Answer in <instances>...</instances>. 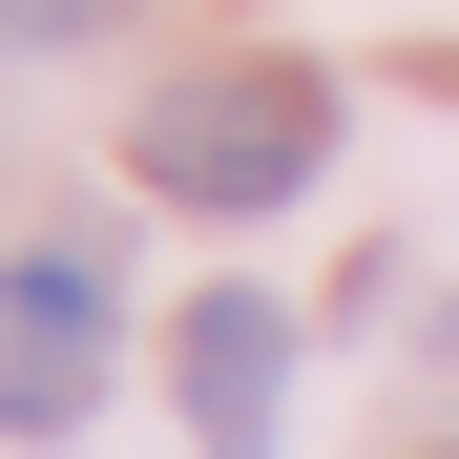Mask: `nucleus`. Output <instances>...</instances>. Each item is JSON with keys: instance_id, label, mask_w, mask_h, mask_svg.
Returning <instances> with one entry per match:
<instances>
[{"instance_id": "1", "label": "nucleus", "mask_w": 459, "mask_h": 459, "mask_svg": "<svg viewBox=\"0 0 459 459\" xmlns=\"http://www.w3.org/2000/svg\"><path fill=\"white\" fill-rule=\"evenodd\" d=\"M126 168L168 209H209V230H251V209H292L334 168V84H314V63H209V84H168L126 126Z\"/></svg>"}, {"instance_id": "2", "label": "nucleus", "mask_w": 459, "mask_h": 459, "mask_svg": "<svg viewBox=\"0 0 459 459\" xmlns=\"http://www.w3.org/2000/svg\"><path fill=\"white\" fill-rule=\"evenodd\" d=\"M168 397L209 459H272V397H292V314L272 292H188V334H168Z\"/></svg>"}, {"instance_id": "3", "label": "nucleus", "mask_w": 459, "mask_h": 459, "mask_svg": "<svg viewBox=\"0 0 459 459\" xmlns=\"http://www.w3.org/2000/svg\"><path fill=\"white\" fill-rule=\"evenodd\" d=\"M0 334H22V355H84L105 334V272L84 251H0Z\"/></svg>"}, {"instance_id": "4", "label": "nucleus", "mask_w": 459, "mask_h": 459, "mask_svg": "<svg viewBox=\"0 0 459 459\" xmlns=\"http://www.w3.org/2000/svg\"><path fill=\"white\" fill-rule=\"evenodd\" d=\"M42 22H84V0H0V42H42Z\"/></svg>"}]
</instances>
